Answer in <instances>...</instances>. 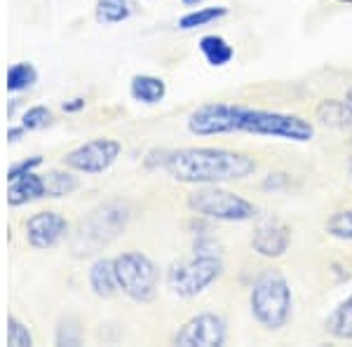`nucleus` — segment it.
<instances>
[{
	"label": "nucleus",
	"mask_w": 352,
	"mask_h": 347,
	"mask_svg": "<svg viewBox=\"0 0 352 347\" xmlns=\"http://www.w3.org/2000/svg\"><path fill=\"white\" fill-rule=\"evenodd\" d=\"M343 99H345V104H348V106L352 108V87L348 89V92H345V96H343Z\"/></svg>",
	"instance_id": "nucleus-33"
},
{
	"label": "nucleus",
	"mask_w": 352,
	"mask_h": 347,
	"mask_svg": "<svg viewBox=\"0 0 352 347\" xmlns=\"http://www.w3.org/2000/svg\"><path fill=\"white\" fill-rule=\"evenodd\" d=\"M197 49H200L202 59L212 68H223L235 59V47L226 41L219 33H207L197 41Z\"/></svg>",
	"instance_id": "nucleus-15"
},
{
	"label": "nucleus",
	"mask_w": 352,
	"mask_h": 347,
	"mask_svg": "<svg viewBox=\"0 0 352 347\" xmlns=\"http://www.w3.org/2000/svg\"><path fill=\"white\" fill-rule=\"evenodd\" d=\"M324 230L329 237L340 242H352V209H338L324 221Z\"/></svg>",
	"instance_id": "nucleus-22"
},
{
	"label": "nucleus",
	"mask_w": 352,
	"mask_h": 347,
	"mask_svg": "<svg viewBox=\"0 0 352 347\" xmlns=\"http://www.w3.org/2000/svg\"><path fill=\"white\" fill-rule=\"evenodd\" d=\"M249 310L265 331H282L294 317V293L287 277L277 270H265L249 291Z\"/></svg>",
	"instance_id": "nucleus-4"
},
{
	"label": "nucleus",
	"mask_w": 352,
	"mask_h": 347,
	"mask_svg": "<svg viewBox=\"0 0 352 347\" xmlns=\"http://www.w3.org/2000/svg\"><path fill=\"white\" fill-rule=\"evenodd\" d=\"M221 275H223V256L192 251L190 258L172 263L167 270V287L179 298H195L207 291Z\"/></svg>",
	"instance_id": "nucleus-6"
},
{
	"label": "nucleus",
	"mask_w": 352,
	"mask_h": 347,
	"mask_svg": "<svg viewBox=\"0 0 352 347\" xmlns=\"http://www.w3.org/2000/svg\"><path fill=\"white\" fill-rule=\"evenodd\" d=\"M85 106H87V101H85L82 96H76V99H68L61 104V108H64L66 113H78V111H82Z\"/></svg>",
	"instance_id": "nucleus-29"
},
{
	"label": "nucleus",
	"mask_w": 352,
	"mask_h": 347,
	"mask_svg": "<svg viewBox=\"0 0 352 347\" xmlns=\"http://www.w3.org/2000/svg\"><path fill=\"white\" fill-rule=\"evenodd\" d=\"M348 176H350V183H352V157L348 160Z\"/></svg>",
	"instance_id": "nucleus-34"
},
{
	"label": "nucleus",
	"mask_w": 352,
	"mask_h": 347,
	"mask_svg": "<svg viewBox=\"0 0 352 347\" xmlns=\"http://www.w3.org/2000/svg\"><path fill=\"white\" fill-rule=\"evenodd\" d=\"M16 108H19V99H12V104L8 106V115H10V117H14Z\"/></svg>",
	"instance_id": "nucleus-31"
},
{
	"label": "nucleus",
	"mask_w": 352,
	"mask_h": 347,
	"mask_svg": "<svg viewBox=\"0 0 352 347\" xmlns=\"http://www.w3.org/2000/svg\"><path fill=\"white\" fill-rule=\"evenodd\" d=\"M350 141H352V129H350Z\"/></svg>",
	"instance_id": "nucleus-36"
},
{
	"label": "nucleus",
	"mask_w": 352,
	"mask_h": 347,
	"mask_svg": "<svg viewBox=\"0 0 352 347\" xmlns=\"http://www.w3.org/2000/svg\"><path fill=\"white\" fill-rule=\"evenodd\" d=\"M186 127L192 136H223V134H254L263 139L308 144L315 139L312 120L296 113L265 111L228 101H207L188 115Z\"/></svg>",
	"instance_id": "nucleus-1"
},
{
	"label": "nucleus",
	"mask_w": 352,
	"mask_h": 347,
	"mask_svg": "<svg viewBox=\"0 0 352 347\" xmlns=\"http://www.w3.org/2000/svg\"><path fill=\"white\" fill-rule=\"evenodd\" d=\"M181 3H184L186 8H197V5L204 3V0H181Z\"/></svg>",
	"instance_id": "nucleus-32"
},
{
	"label": "nucleus",
	"mask_w": 352,
	"mask_h": 347,
	"mask_svg": "<svg viewBox=\"0 0 352 347\" xmlns=\"http://www.w3.org/2000/svg\"><path fill=\"white\" fill-rule=\"evenodd\" d=\"M78 186H80V181H78V176L71 174V169H52V172L45 174V195L47 197H54V200H59V197H66V195H73V192L78 190Z\"/></svg>",
	"instance_id": "nucleus-19"
},
{
	"label": "nucleus",
	"mask_w": 352,
	"mask_h": 347,
	"mask_svg": "<svg viewBox=\"0 0 352 347\" xmlns=\"http://www.w3.org/2000/svg\"><path fill=\"white\" fill-rule=\"evenodd\" d=\"M134 14V3L132 0H96L94 5V16L99 24L113 26L122 24Z\"/></svg>",
	"instance_id": "nucleus-18"
},
{
	"label": "nucleus",
	"mask_w": 352,
	"mask_h": 347,
	"mask_svg": "<svg viewBox=\"0 0 352 347\" xmlns=\"http://www.w3.org/2000/svg\"><path fill=\"white\" fill-rule=\"evenodd\" d=\"M87 282L96 298H113V295L120 291V284H118V275H116V260L96 258L87 272Z\"/></svg>",
	"instance_id": "nucleus-12"
},
{
	"label": "nucleus",
	"mask_w": 352,
	"mask_h": 347,
	"mask_svg": "<svg viewBox=\"0 0 352 347\" xmlns=\"http://www.w3.org/2000/svg\"><path fill=\"white\" fill-rule=\"evenodd\" d=\"M116 275L120 291L134 303H153L160 287V270L144 251H124L116 256Z\"/></svg>",
	"instance_id": "nucleus-7"
},
{
	"label": "nucleus",
	"mask_w": 352,
	"mask_h": 347,
	"mask_svg": "<svg viewBox=\"0 0 352 347\" xmlns=\"http://www.w3.org/2000/svg\"><path fill=\"white\" fill-rule=\"evenodd\" d=\"M338 3H352V0H338Z\"/></svg>",
	"instance_id": "nucleus-35"
},
{
	"label": "nucleus",
	"mask_w": 352,
	"mask_h": 347,
	"mask_svg": "<svg viewBox=\"0 0 352 347\" xmlns=\"http://www.w3.org/2000/svg\"><path fill=\"white\" fill-rule=\"evenodd\" d=\"M164 172L169 179L188 186H223L256 174L258 164L252 155L230 148L190 146L167 150Z\"/></svg>",
	"instance_id": "nucleus-2"
},
{
	"label": "nucleus",
	"mask_w": 352,
	"mask_h": 347,
	"mask_svg": "<svg viewBox=\"0 0 352 347\" xmlns=\"http://www.w3.org/2000/svg\"><path fill=\"white\" fill-rule=\"evenodd\" d=\"M188 209L200 219L219 223H247L258 219V207L240 192L226 190L221 186H197L188 195Z\"/></svg>",
	"instance_id": "nucleus-5"
},
{
	"label": "nucleus",
	"mask_w": 352,
	"mask_h": 347,
	"mask_svg": "<svg viewBox=\"0 0 352 347\" xmlns=\"http://www.w3.org/2000/svg\"><path fill=\"white\" fill-rule=\"evenodd\" d=\"M38 82V68L31 61H16L8 71V92H24Z\"/></svg>",
	"instance_id": "nucleus-21"
},
{
	"label": "nucleus",
	"mask_w": 352,
	"mask_h": 347,
	"mask_svg": "<svg viewBox=\"0 0 352 347\" xmlns=\"http://www.w3.org/2000/svg\"><path fill=\"white\" fill-rule=\"evenodd\" d=\"M164 160H167V148H153L148 155L144 157V167L146 169H162L164 167Z\"/></svg>",
	"instance_id": "nucleus-27"
},
{
	"label": "nucleus",
	"mask_w": 352,
	"mask_h": 347,
	"mask_svg": "<svg viewBox=\"0 0 352 347\" xmlns=\"http://www.w3.org/2000/svg\"><path fill=\"white\" fill-rule=\"evenodd\" d=\"M122 146L120 141L109 139V136H99V139L85 141L78 148L68 150L61 162L64 167H68L71 172H80V174H104L106 169H111L116 160L120 157Z\"/></svg>",
	"instance_id": "nucleus-8"
},
{
	"label": "nucleus",
	"mask_w": 352,
	"mask_h": 347,
	"mask_svg": "<svg viewBox=\"0 0 352 347\" xmlns=\"http://www.w3.org/2000/svg\"><path fill=\"white\" fill-rule=\"evenodd\" d=\"M56 345H80V333H78V326L61 324L59 331H56Z\"/></svg>",
	"instance_id": "nucleus-26"
},
{
	"label": "nucleus",
	"mask_w": 352,
	"mask_h": 347,
	"mask_svg": "<svg viewBox=\"0 0 352 347\" xmlns=\"http://www.w3.org/2000/svg\"><path fill=\"white\" fill-rule=\"evenodd\" d=\"M230 14V10L226 5H217V8H197L186 12L179 19V31H195V28L209 26L214 21H221Z\"/></svg>",
	"instance_id": "nucleus-20"
},
{
	"label": "nucleus",
	"mask_w": 352,
	"mask_h": 347,
	"mask_svg": "<svg viewBox=\"0 0 352 347\" xmlns=\"http://www.w3.org/2000/svg\"><path fill=\"white\" fill-rule=\"evenodd\" d=\"M71 225L59 212H38L26 221V242L33 249H54L68 235Z\"/></svg>",
	"instance_id": "nucleus-11"
},
{
	"label": "nucleus",
	"mask_w": 352,
	"mask_h": 347,
	"mask_svg": "<svg viewBox=\"0 0 352 347\" xmlns=\"http://www.w3.org/2000/svg\"><path fill=\"white\" fill-rule=\"evenodd\" d=\"M52 120L54 115L47 106H31L21 115V127L28 129V132H38V129H45L47 124H52Z\"/></svg>",
	"instance_id": "nucleus-23"
},
{
	"label": "nucleus",
	"mask_w": 352,
	"mask_h": 347,
	"mask_svg": "<svg viewBox=\"0 0 352 347\" xmlns=\"http://www.w3.org/2000/svg\"><path fill=\"white\" fill-rule=\"evenodd\" d=\"M324 331L336 340H352V293L329 312L324 320Z\"/></svg>",
	"instance_id": "nucleus-17"
},
{
	"label": "nucleus",
	"mask_w": 352,
	"mask_h": 347,
	"mask_svg": "<svg viewBox=\"0 0 352 347\" xmlns=\"http://www.w3.org/2000/svg\"><path fill=\"white\" fill-rule=\"evenodd\" d=\"M8 345L10 347H31L33 345V335L28 331V326L14 315L8 317Z\"/></svg>",
	"instance_id": "nucleus-24"
},
{
	"label": "nucleus",
	"mask_w": 352,
	"mask_h": 347,
	"mask_svg": "<svg viewBox=\"0 0 352 347\" xmlns=\"http://www.w3.org/2000/svg\"><path fill=\"white\" fill-rule=\"evenodd\" d=\"M129 96L136 104L144 106H155L164 101L167 96V82L157 76H148V73H139L129 80Z\"/></svg>",
	"instance_id": "nucleus-13"
},
{
	"label": "nucleus",
	"mask_w": 352,
	"mask_h": 347,
	"mask_svg": "<svg viewBox=\"0 0 352 347\" xmlns=\"http://www.w3.org/2000/svg\"><path fill=\"white\" fill-rule=\"evenodd\" d=\"M41 197H47L45 195V176H38L36 172L21 176L10 183V190H8V204L10 207H21V204H28V202H36Z\"/></svg>",
	"instance_id": "nucleus-14"
},
{
	"label": "nucleus",
	"mask_w": 352,
	"mask_h": 347,
	"mask_svg": "<svg viewBox=\"0 0 352 347\" xmlns=\"http://www.w3.org/2000/svg\"><path fill=\"white\" fill-rule=\"evenodd\" d=\"M315 120L324 127L352 129V108L345 104V99H324L315 108Z\"/></svg>",
	"instance_id": "nucleus-16"
},
{
	"label": "nucleus",
	"mask_w": 352,
	"mask_h": 347,
	"mask_svg": "<svg viewBox=\"0 0 352 347\" xmlns=\"http://www.w3.org/2000/svg\"><path fill=\"white\" fill-rule=\"evenodd\" d=\"M41 164H43V157L41 155H31V157H26V160L12 164V167L8 169V183H12V181L21 179V176L36 172V169L41 167Z\"/></svg>",
	"instance_id": "nucleus-25"
},
{
	"label": "nucleus",
	"mask_w": 352,
	"mask_h": 347,
	"mask_svg": "<svg viewBox=\"0 0 352 347\" xmlns=\"http://www.w3.org/2000/svg\"><path fill=\"white\" fill-rule=\"evenodd\" d=\"M289 183V176L287 174H268L263 181V190H280V188H285Z\"/></svg>",
	"instance_id": "nucleus-28"
},
{
	"label": "nucleus",
	"mask_w": 352,
	"mask_h": 347,
	"mask_svg": "<svg viewBox=\"0 0 352 347\" xmlns=\"http://www.w3.org/2000/svg\"><path fill=\"white\" fill-rule=\"evenodd\" d=\"M24 132H26L24 127H10L8 129V141H10V144H16V141L24 136Z\"/></svg>",
	"instance_id": "nucleus-30"
},
{
	"label": "nucleus",
	"mask_w": 352,
	"mask_h": 347,
	"mask_svg": "<svg viewBox=\"0 0 352 347\" xmlns=\"http://www.w3.org/2000/svg\"><path fill=\"white\" fill-rule=\"evenodd\" d=\"M228 338V324L217 312H200L190 317L174 333V345L181 347H221Z\"/></svg>",
	"instance_id": "nucleus-9"
},
{
	"label": "nucleus",
	"mask_w": 352,
	"mask_h": 347,
	"mask_svg": "<svg viewBox=\"0 0 352 347\" xmlns=\"http://www.w3.org/2000/svg\"><path fill=\"white\" fill-rule=\"evenodd\" d=\"M292 247V227L280 219H261L252 235V249L261 258H282Z\"/></svg>",
	"instance_id": "nucleus-10"
},
{
	"label": "nucleus",
	"mask_w": 352,
	"mask_h": 347,
	"mask_svg": "<svg viewBox=\"0 0 352 347\" xmlns=\"http://www.w3.org/2000/svg\"><path fill=\"white\" fill-rule=\"evenodd\" d=\"M132 209L124 200H109L82 216L71 237V251L76 258H87L104 251L124 232Z\"/></svg>",
	"instance_id": "nucleus-3"
}]
</instances>
